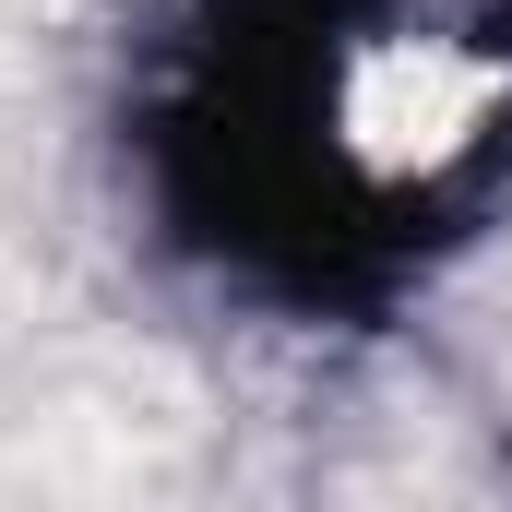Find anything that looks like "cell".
<instances>
[{
    "mask_svg": "<svg viewBox=\"0 0 512 512\" xmlns=\"http://www.w3.org/2000/svg\"><path fill=\"white\" fill-rule=\"evenodd\" d=\"M179 215L274 298H358L512 179V0H215Z\"/></svg>",
    "mask_w": 512,
    "mask_h": 512,
    "instance_id": "6da1fadb",
    "label": "cell"
}]
</instances>
